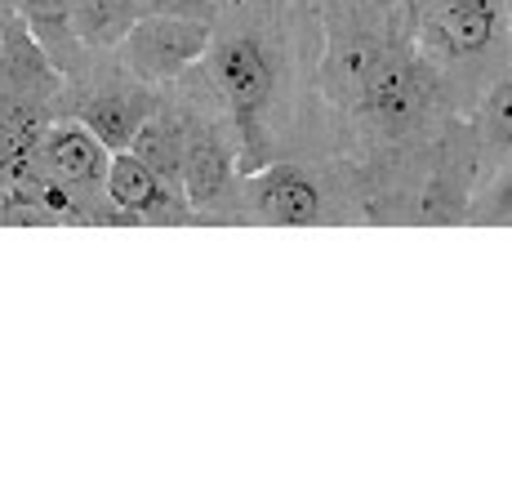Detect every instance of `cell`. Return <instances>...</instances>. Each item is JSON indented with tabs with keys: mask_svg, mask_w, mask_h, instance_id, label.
<instances>
[{
	"mask_svg": "<svg viewBox=\"0 0 512 490\" xmlns=\"http://www.w3.org/2000/svg\"><path fill=\"white\" fill-rule=\"evenodd\" d=\"M352 90H357L361 107L383 125H410L423 107L419 76L397 49L379 45V41H357L343 58Z\"/></svg>",
	"mask_w": 512,
	"mask_h": 490,
	"instance_id": "cell-1",
	"label": "cell"
},
{
	"mask_svg": "<svg viewBox=\"0 0 512 490\" xmlns=\"http://www.w3.org/2000/svg\"><path fill=\"white\" fill-rule=\"evenodd\" d=\"M210 45V18L187 14H139L125 32L121 54L139 81H170L192 67Z\"/></svg>",
	"mask_w": 512,
	"mask_h": 490,
	"instance_id": "cell-2",
	"label": "cell"
},
{
	"mask_svg": "<svg viewBox=\"0 0 512 490\" xmlns=\"http://www.w3.org/2000/svg\"><path fill=\"white\" fill-rule=\"evenodd\" d=\"M504 0H423V41L446 58H472L495 45Z\"/></svg>",
	"mask_w": 512,
	"mask_h": 490,
	"instance_id": "cell-3",
	"label": "cell"
},
{
	"mask_svg": "<svg viewBox=\"0 0 512 490\" xmlns=\"http://www.w3.org/2000/svg\"><path fill=\"white\" fill-rule=\"evenodd\" d=\"M210 67L228 107L236 112V121L245 125V134H254V121H259V112L272 98V63L263 54V45L254 36H236V41L214 49Z\"/></svg>",
	"mask_w": 512,
	"mask_h": 490,
	"instance_id": "cell-4",
	"label": "cell"
},
{
	"mask_svg": "<svg viewBox=\"0 0 512 490\" xmlns=\"http://www.w3.org/2000/svg\"><path fill=\"white\" fill-rule=\"evenodd\" d=\"M36 161L49 179L67 183V188H103L112 152L94 139L90 125H58L36 143Z\"/></svg>",
	"mask_w": 512,
	"mask_h": 490,
	"instance_id": "cell-5",
	"label": "cell"
},
{
	"mask_svg": "<svg viewBox=\"0 0 512 490\" xmlns=\"http://www.w3.org/2000/svg\"><path fill=\"white\" fill-rule=\"evenodd\" d=\"M250 201L263 219L285 223V228H303V223L321 219V188L299 165H263L250 179Z\"/></svg>",
	"mask_w": 512,
	"mask_h": 490,
	"instance_id": "cell-6",
	"label": "cell"
},
{
	"mask_svg": "<svg viewBox=\"0 0 512 490\" xmlns=\"http://www.w3.org/2000/svg\"><path fill=\"white\" fill-rule=\"evenodd\" d=\"M107 196H112L116 210L125 214H165L170 210V183L161 179V174L152 170V165H143L139 156L130 152V147H121V152H112V161H107V179H103Z\"/></svg>",
	"mask_w": 512,
	"mask_h": 490,
	"instance_id": "cell-7",
	"label": "cell"
},
{
	"mask_svg": "<svg viewBox=\"0 0 512 490\" xmlns=\"http://www.w3.org/2000/svg\"><path fill=\"white\" fill-rule=\"evenodd\" d=\"M14 18L27 27V36L41 45V54L58 72H63L76 58V49H81V36H76V23H72V0H18Z\"/></svg>",
	"mask_w": 512,
	"mask_h": 490,
	"instance_id": "cell-8",
	"label": "cell"
},
{
	"mask_svg": "<svg viewBox=\"0 0 512 490\" xmlns=\"http://www.w3.org/2000/svg\"><path fill=\"white\" fill-rule=\"evenodd\" d=\"M232 179V152L219 143V134H192L183 139V174H179V188L187 192L192 205H210L214 196L228 188Z\"/></svg>",
	"mask_w": 512,
	"mask_h": 490,
	"instance_id": "cell-9",
	"label": "cell"
},
{
	"mask_svg": "<svg viewBox=\"0 0 512 490\" xmlns=\"http://www.w3.org/2000/svg\"><path fill=\"white\" fill-rule=\"evenodd\" d=\"M147 121V103L134 94H103L85 107V125L94 130V139L107 147V152H121L130 147V139L139 134V125Z\"/></svg>",
	"mask_w": 512,
	"mask_h": 490,
	"instance_id": "cell-10",
	"label": "cell"
},
{
	"mask_svg": "<svg viewBox=\"0 0 512 490\" xmlns=\"http://www.w3.org/2000/svg\"><path fill=\"white\" fill-rule=\"evenodd\" d=\"M139 18L134 0H72V23L81 45H121Z\"/></svg>",
	"mask_w": 512,
	"mask_h": 490,
	"instance_id": "cell-11",
	"label": "cell"
},
{
	"mask_svg": "<svg viewBox=\"0 0 512 490\" xmlns=\"http://www.w3.org/2000/svg\"><path fill=\"white\" fill-rule=\"evenodd\" d=\"M130 152L139 156L143 165H152L170 188H179V174H183V134L179 125L161 121V116H147L139 125V134L130 139Z\"/></svg>",
	"mask_w": 512,
	"mask_h": 490,
	"instance_id": "cell-12",
	"label": "cell"
},
{
	"mask_svg": "<svg viewBox=\"0 0 512 490\" xmlns=\"http://www.w3.org/2000/svg\"><path fill=\"white\" fill-rule=\"evenodd\" d=\"M36 121L32 112H0V179H27V161L36 156Z\"/></svg>",
	"mask_w": 512,
	"mask_h": 490,
	"instance_id": "cell-13",
	"label": "cell"
},
{
	"mask_svg": "<svg viewBox=\"0 0 512 490\" xmlns=\"http://www.w3.org/2000/svg\"><path fill=\"white\" fill-rule=\"evenodd\" d=\"M486 134L499 147H512V76L499 81L486 98Z\"/></svg>",
	"mask_w": 512,
	"mask_h": 490,
	"instance_id": "cell-14",
	"label": "cell"
},
{
	"mask_svg": "<svg viewBox=\"0 0 512 490\" xmlns=\"http://www.w3.org/2000/svg\"><path fill=\"white\" fill-rule=\"evenodd\" d=\"M139 14H187V18H205L214 0H134Z\"/></svg>",
	"mask_w": 512,
	"mask_h": 490,
	"instance_id": "cell-15",
	"label": "cell"
},
{
	"mask_svg": "<svg viewBox=\"0 0 512 490\" xmlns=\"http://www.w3.org/2000/svg\"><path fill=\"white\" fill-rule=\"evenodd\" d=\"M18 14V0H0V23H14Z\"/></svg>",
	"mask_w": 512,
	"mask_h": 490,
	"instance_id": "cell-16",
	"label": "cell"
},
{
	"mask_svg": "<svg viewBox=\"0 0 512 490\" xmlns=\"http://www.w3.org/2000/svg\"><path fill=\"white\" fill-rule=\"evenodd\" d=\"M499 210H512V174L504 179V192H499Z\"/></svg>",
	"mask_w": 512,
	"mask_h": 490,
	"instance_id": "cell-17",
	"label": "cell"
},
{
	"mask_svg": "<svg viewBox=\"0 0 512 490\" xmlns=\"http://www.w3.org/2000/svg\"><path fill=\"white\" fill-rule=\"evenodd\" d=\"M370 5H397V0H370Z\"/></svg>",
	"mask_w": 512,
	"mask_h": 490,
	"instance_id": "cell-18",
	"label": "cell"
},
{
	"mask_svg": "<svg viewBox=\"0 0 512 490\" xmlns=\"http://www.w3.org/2000/svg\"><path fill=\"white\" fill-rule=\"evenodd\" d=\"M504 5H508V9H512V0H504Z\"/></svg>",
	"mask_w": 512,
	"mask_h": 490,
	"instance_id": "cell-19",
	"label": "cell"
}]
</instances>
